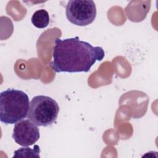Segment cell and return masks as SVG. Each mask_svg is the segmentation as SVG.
Listing matches in <instances>:
<instances>
[{"label":"cell","mask_w":158,"mask_h":158,"mask_svg":"<svg viewBox=\"0 0 158 158\" xmlns=\"http://www.w3.org/2000/svg\"><path fill=\"white\" fill-rule=\"evenodd\" d=\"M104 56L102 48L93 46L78 36L64 40L57 38L53 47L51 67L56 72L86 73Z\"/></svg>","instance_id":"obj_1"},{"label":"cell","mask_w":158,"mask_h":158,"mask_svg":"<svg viewBox=\"0 0 158 158\" xmlns=\"http://www.w3.org/2000/svg\"><path fill=\"white\" fill-rule=\"evenodd\" d=\"M30 102L23 91L8 88L0 93V120L2 123L14 124L27 115Z\"/></svg>","instance_id":"obj_2"},{"label":"cell","mask_w":158,"mask_h":158,"mask_svg":"<svg viewBox=\"0 0 158 158\" xmlns=\"http://www.w3.org/2000/svg\"><path fill=\"white\" fill-rule=\"evenodd\" d=\"M59 106L52 98L38 95L30 102L28 118L37 126L47 127L54 123L58 116Z\"/></svg>","instance_id":"obj_3"},{"label":"cell","mask_w":158,"mask_h":158,"mask_svg":"<svg viewBox=\"0 0 158 158\" xmlns=\"http://www.w3.org/2000/svg\"><path fill=\"white\" fill-rule=\"evenodd\" d=\"M96 7L92 0H70L65 7V15L72 23L84 27L92 23L96 17Z\"/></svg>","instance_id":"obj_4"},{"label":"cell","mask_w":158,"mask_h":158,"mask_svg":"<svg viewBox=\"0 0 158 158\" xmlns=\"http://www.w3.org/2000/svg\"><path fill=\"white\" fill-rule=\"evenodd\" d=\"M39 128L29 119L22 120L14 127L12 138L15 143L22 146L34 144L40 138Z\"/></svg>","instance_id":"obj_5"},{"label":"cell","mask_w":158,"mask_h":158,"mask_svg":"<svg viewBox=\"0 0 158 158\" xmlns=\"http://www.w3.org/2000/svg\"><path fill=\"white\" fill-rule=\"evenodd\" d=\"M49 15L44 9H39L35 11L31 19L32 24L38 28H46L49 25Z\"/></svg>","instance_id":"obj_6"},{"label":"cell","mask_w":158,"mask_h":158,"mask_svg":"<svg viewBox=\"0 0 158 158\" xmlns=\"http://www.w3.org/2000/svg\"><path fill=\"white\" fill-rule=\"evenodd\" d=\"M40 149L38 145L34 146L33 149L28 147H22L14 151L13 158L15 157H37L40 158Z\"/></svg>","instance_id":"obj_7"}]
</instances>
